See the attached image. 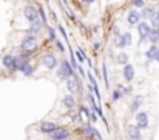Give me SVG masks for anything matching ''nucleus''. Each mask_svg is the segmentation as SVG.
<instances>
[{
	"instance_id": "0eeeda50",
	"label": "nucleus",
	"mask_w": 159,
	"mask_h": 140,
	"mask_svg": "<svg viewBox=\"0 0 159 140\" xmlns=\"http://www.w3.org/2000/svg\"><path fill=\"white\" fill-rule=\"evenodd\" d=\"M2 65L3 68H6L9 72H17V65H16V55L14 54H5L2 59Z\"/></svg>"
},
{
	"instance_id": "20e7f679",
	"label": "nucleus",
	"mask_w": 159,
	"mask_h": 140,
	"mask_svg": "<svg viewBox=\"0 0 159 140\" xmlns=\"http://www.w3.org/2000/svg\"><path fill=\"white\" fill-rule=\"evenodd\" d=\"M136 28H138V33H139V43L147 42L148 34H150V31L153 29V28L150 26V23H148L147 20H141V22L136 25Z\"/></svg>"
},
{
	"instance_id": "a878e982",
	"label": "nucleus",
	"mask_w": 159,
	"mask_h": 140,
	"mask_svg": "<svg viewBox=\"0 0 159 140\" xmlns=\"http://www.w3.org/2000/svg\"><path fill=\"white\" fill-rule=\"evenodd\" d=\"M102 74H104V82H105V88H110V82H108V74H107V66L105 63H102Z\"/></svg>"
},
{
	"instance_id": "423d86ee",
	"label": "nucleus",
	"mask_w": 159,
	"mask_h": 140,
	"mask_svg": "<svg viewBox=\"0 0 159 140\" xmlns=\"http://www.w3.org/2000/svg\"><path fill=\"white\" fill-rule=\"evenodd\" d=\"M23 17L26 22H36L39 20V14H37V6L33 5V3H28L25 8H23Z\"/></svg>"
},
{
	"instance_id": "c85d7f7f",
	"label": "nucleus",
	"mask_w": 159,
	"mask_h": 140,
	"mask_svg": "<svg viewBox=\"0 0 159 140\" xmlns=\"http://www.w3.org/2000/svg\"><path fill=\"white\" fill-rule=\"evenodd\" d=\"M122 95H124V94L120 93L119 90H114V91H113V94H111V100H113V102H119Z\"/></svg>"
},
{
	"instance_id": "f8f14e48",
	"label": "nucleus",
	"mask_w": 159,
	"mask_h": 140,
	"mask_svg": "<svg viewBox=\"0 0 159 140\" xmlns=\"http://www.w3.org/2000/svg\"><path fill=\"white\" fill-rule=\"evenodd\" d=\"M122 76H124V79H125V82H133V79H134V76H136V71H134V66L128 62L127 65H124V68H122Z\"/></svg>"
},
{
	"instance_id": "cd10ccee",
	"label": "nucleus",
	"mask_w": 159,
	"mask_h": 140,
	"mask_svg": "<svg viewBox=\"0 0 159 140\" xmlns=\"http://www.w3.org/2000/svg\"><path fill=\"white\" fill-rule=\"evenodd\" d=\"M131 3H133V8L141 9V8H144V6H145V3H147V2H145V0H133Z\"/></svg>"
},
{
	"instance_id": "a19ab883",
	"label": "nucleus",
	"mask_w": 159,
	"mask_h": 140,
	"mask_svg": "<svg viewBox=\"0 0 159 140\" xmlns=\"http://www.w3.org/2000/svg\"><path fill=\"white\" fill-rule=\"evenodd\" d=\"M153 29H155V31H156V33H158V34H159V23H158V25H156V26H155V28H153Z\"/></svg>"
},
{
	"instance_id": "f03ea898",
	"label": "nucleus",
	"mask_w": 159,
	"mask_h": 140,
	"mask_svg": "<svg viewBox=\"0 0 159 140\" xmlns=\"http://www.w3.org/2000/svg\"><path fill=\"white\" fill-rule=\"evenodd\" d=\"M74 72H76V71L73 69V66H71L70 60L63 59V60L59 63V69H57V76H59V79L66 80V79H70L71 76H74Z\"/></svg>"
},
{
	"instance_id": "dca6fc26",
	"label": "nucleus",
	"mask_w": 159,
	"mask_h": 140,
	"mask_svg": "<svg viewBox=\"0 0 159 140\" xmlns=\"http://www.w3.org/2000/svg\"><path fill=\"white\" fill-rule=\"evenodd\" d=\"M42 28H43V23H42L40 20L31 22V23H30V28H28V34H34V36H37V34L42 31Z\"/></svg>"
},
{
	"instance_id": "79ce46f5",
	"label": "nucleus",
	"mask_w": 159,
	"mask_h": 140,
	"mask_svg": "<svg viewBox=\"0 0 159 140\" xmlns=\"http://www.w3.org/2000/svg\"><path fill=\"white\" fill-rule=\"evenodd\" d=\"M48 140H53V139H48Z\"/></svg>"
},
{
	"instance_id": "f704fd0d",
	"label": "nucleus",
	"mask_w": 159,
	"mask_h": 140,
	"mask_svg": "<svg viewBox=\"0 0 159 140\" xmlns=\"http://www.w3.org/2000/svg\"><path fill=\"white\" fill-rule=\"evenodd\" d=\"M77 71H79V74H80V76H82V77H85V71H84V68H82V66H80V65H79V66H77Z\"/></svg>"
},
{
	"instance_id": "c9c22d12",
	"label": "nucleus",
	"mask_w": 159,
	"mask_h": 140,
	"mask_svg": "<svg viewBox=\"0 0 159 140\" xmlns=\"http://www.w3.org/2000/svg\"><path fill=\"white\" fill-rule=\"evenodd\" d=\"M91 33H93V34H96V33H99V26H96V25H93V26H91Z\"/></svg>"
},
{
	"instance_id": "393cba45",
	"label": "nucleus",
	"mask_w": 159,
	"mask_h": 140,
	"mask_svg": "<svg viewBox=\"0 0 159 140\" xmlns=\"http://www.w3.org/2000/svg\"><path fill=\"white\" fill-rule=\"evenodd\" d=\"M158 23H159V9L158 11H155V14L152 15V19H150V26H152V28H155Z\"/></svg>"
},
{
	"instance_id": "412c9836",
	"label": "nucleus",
	"mask_w": 159,
	"mask_h": 140,
	"mask_svg": "<svg viewBox=\"0 0 159 140\" xmlns=\"http://www.w3.org/2000/svg\"><path fill=\"white\" fill-rule=\"evenodd\" d=\"M116 62H117V65H127L128 63V54L127 52H119L117 54V57H116Z\"/></svg>"
},
{
	"instance_id": "9b49d317",
	"label": "nucleus",
	"mask_w": 159,
	"mask_h": 140,
	"mask_svg": "<svg viewBox=\"0 0 159 140\" xmlns=\"http://www.w3.org/2000/svg\"><path fill=\"white\" fill-rule=\"evenodd\" d=\"M141 20H142V19H141V12H139L136 8H133V9L128 11V14H127V22H128L130 26H136Z\"/></svg>"
},
{
	"instance_id": "7ed1b4c3",
	"label": "nucleus",
	"mask_w": 159,
	"mask_h": 140,
	"mask_svg": "<svg viewBox=\"0 0 159 140\" xmlns=\"http://www.w3.org/2000/svg\"><path fill=\"white\" fill-rule=\"evenodd\" d=\"M66 82V90H68V93L70 94H82V85H80V82H79V77L76 76V72H74V76H71L70 79H66L65 80Z\"/></svg>"
},
{
	"instance_id": "4be33fe9",
	"label": "nucleus",
	"mask_w": 159,
	"mask_h": 140,
	"mask_svg": "<svg viewBox=\"0 0 159 140\" xmlns=\"http://www.w3.org/2000/svg\"><path fill=\"white\" fill-rule=\"evenodd\" d=\"M152 45H158L159 43V34L155 31V29H152L150 31V34H148V39H147Z\"/></svg>"
},
{
	"instance_id": "e433bc0d",
	"label": "nucleus",
	"mask_w": 159,
	"mask_h": 140,
	"mask_svg": "<svg viewBox=\"0 0 159 140\" xmlns=\"http://www.w3.org/2000/svg\"><path fill=\"white\" fill-rule=\"evenodd\" d=\"M153 62H156V63H159V51L156 52V55H155V59H153Z\"/></svg>"
},
{
	"instance_id": "473e14b6",
	"label": "nucleus",
	"mask_w": 159,
	"mask_h": 140,
	"mask_svg": "<svg viewBox=\"0 0 159 140\" xmlns=\"http://www.w3.org/2000/svg\"><path fill=\"white\" fill-rule=\"evenodd\" d=\"M98 119H99V117H98V114H96V112L91 109V111H90V122L96 123V120H98Z\"/></svg>"
},
{
	"instance_id": "4c0bfd02",
	"label": "nucleus",
	"mask_w": 159,
	"mask_h": 140,
	"mask_svg": "<svg viewBox=\"0 0 159 140\" xmlns=\"http://www.w3.org/2000/svg\"><path fill=\"white\" fill-rule=\"evenodd\" d=\"M99 48H101V43H98V42H96V43L93 45V49H96V51H98Z\"/></svg>"
},
{
	"instance_id": "f257e3e1",
	"label": "nucleus",
	"mask_w": 159,
	"mask_h": 140,
	"mask_svg": "<svg viewBox=\"0 0 159 140\" xmlns=\"http://www.w3.org/2000/svg\"><path fill=\"white\" fill-rule=\"evenodd\" d=\"M22 52H26V54H34L37 49H39V39H37V36H34V34H26L23 39H22V42H20V48H19Z\"/></svg>"
},
{
	"instance_id": "6e6552de",
	"label": "nucleus",
	"mask_w": 159,
	"mask_h": 140,
	"mask_svg": "<svg viewBox=\"0 0 159 140\" xmlns=\"http://www.w3.org/2000/svg\"><path fill=\"white\" fill-rule=\"evenodd\" d=\"M71 136V131L68 128H63V126H57L53 133L50 134V139L53 140H68Z\"/></svg>"
},
{
	"instance_id": "aec40b11",
	"label": "nucleus",
	"mask_w": 159,
	"mask_h": 140,
	"mask_svg": "<svg viewBox=\"0 0 159 140\" xmlns=\"http://www.w3.org/2000/svg\"><path fill=\"white\" fill-rule=\"evenodd\" d=\"M74 57H76L77 63H85V60H87V55H85V52H84L82 48H79V49L74 52Z\"/></svg>"
},
{
	"instance_id": "7c9ffc66",
	"label": "nucleus",
	"mask_w": 159,
	"mask_h": 140,
	"mask_svg": "<svg viewBox=\"0 0 159 140\" xmlns=\"http://www.w3.org/2000/svg\"><path fill=\"white\" fill-rule=\"evenodd\" d=\"M57 29H59V33L62 34V37H63V40H65L66 43H70V39H68V36H66V31H65V28H63L62 25H59V26H57Z\"/></svg>"
},
{
	"instance_id": "2eb2a0df",
	"label": "nucleus",
	"mask_w": 159,
	"mask_h": 140,
	"mask_svg": "<svg viewBox=\"0 0 159 140\" xmlns=\"http://www.w3.org/2000/svg\"><path fill=\"white\" fill-rule=\"evenodd\" d=\"M142 11H139L141 12V19H144V20H150L152 19V15L155 14V11H156V8L155 6H144V8H141Z\"/></svg>"
},
{
	"instance_id": "c756f323",
	"label": "nucleus",
	"mask_w": 159,
	"mask_h": 140,
	"mask_svg": "<svg viewBox=\"0 0 159 140\" xmlns=\"http://www.w3.org/2000/svg\"><path fill=\"white\" fill-rule=\"evenodd\" d=\"M47 33H48V39H50V40H56V39H57V37H56V33H54V28L53 26H47Z\"/></svg>"
},
{
	"instance_id": "bb28decb",
	"label": "nucleus",
	"mask_w": 159,
	"mask_h": 140,
	"mask_svg": "<svg viewBox=\"0 0 159 140\" xmlns=\"http://www.w3.org/2000/svg\"><path fill=\"white\" fill-rule=\"evenodd\" d=\"M85 77H88V80H90V83H91L93 86H98V80H96V77L93 76V72H91V71H88V72L85 74Z\"/></svg>"
},
{
	"instance_id": "58836bf2",
	"label": "nucleus",
	"mask_w": 159,
	"mask_h": 140,
	"mask_svg": "<svg viewBox=\"0 0 159 140\" xmlns=\"http://www.w3.org/2000/svg\"><path fill=\"white\" fill-rule=\"evenodd\" d=\"M51 17H53V20H56V22H57V14H56V12H51Z\"/></svg>"
},
{
	"instance_id": "ddd939ff",
	"label": "nucleus",
	"mask_w": 159,
	"mask_h": 140,
	"mask_svg": "<svg viewBox=\"0 0 159 140\" xmlns=\"http://www.w3.org/2000/svg\"><path fill=\"white\" fill-rule=\"evenodd\" d=\"M142 105H144V95H134V98L130 103V114H136Z\"/></svg>"
},
{
	"instance_id": "39448f33",
	"label": "nucleus",
	"mask_w": 159,
	"mask_h": 140,
	"mask_svg": "<svg viewBox=\"0 0 159 140\" xmlns=\"http://www.w3.org/2000/svg\"><path fill=\"white\" fill-rule=\"evenodd\" d=\"M136 117V126L139 128V129H148L150 128V117H148V112H145V111H138L136 114H134Z\"/></svg>"
},
{
	"instance_id": "ea45409f",
	"label": "nucleus",
	"mask_w": 159,
	"mask_h": 140,
	"mask_svg": "<svg viewBox=\"0 0 159 140\" xmlns=\"http://www.w3.org/2000/svg\"><path fill=\"white\" fill-rule=\"evenodd\" d=\"M84 3H87V5H90V3H93V2H96V0H82Z\"/></svg>"
},
{
	"instance_id": "2f4dec72",
	"label": "nucleus",
	"mask_w": 159,
	"mask_h": 140,
	"mask_svg": "<svg viewBox=\"0 0 159 140\" xmlns=\"http://www.w3.org/2000/svg\"><path fill=\"white\" fill-rule=\"evenodd\" d=\"M54 43H56V48H57V51H59V52H65V45H63L59 39H56V40H54Z\"/></svg>"
},
{
	"instance_id": "4468645a",
	"label": "nucleus",
	"mask_w": 159,
	"mask_h": 140,
	"mask_svg": "<svg viewBox=\"0 0 159 140\" xmlns=\"http://www.w3.org/2000/svg\"><path fill=\"white\" fill-rule=\"evenodd\" d=\"M57 128V125L54 123V122H42L40 125H39V129H40V133H43V134H51L54 129Z\"/></svg>"
},
{
	"instance_id": "9d476101",
	"label": "nucleus",
	"mask_w": 159,
	"mask_h": 140,
	"mask_svg": "<svg viewBox=\"0 0 159 140\" xmlns=\"http://www.w3.org/2000/svg\"><path fill=\"white\" fill-rule=\"evenodd\" d=\"M142 129H139L136 125L127 126V139L128 140H142Z\"/></svg>"
},
{
	"instance_id": "b1692460",
	"label": "nucleus",
	"mask_w": 159,
	"mask_h": 140,
	"mask_svg": "<svg viewBox=\"0 0 159 140\" xmlns=\"http://www.w3.org/2000/svg\"><path fill=\"white\" fill-rule=\"evenodd\" d=\"M122 37H124L125 46H131V43H133V36H131V33H122Z\"/></svg>"
},
{
	"instance_id": "72a5a7b5",
	"label": "nucleus",
	"mask_w": 159,
	"mask_h": 140,
	"mask_svg": "<svg viewBox=\"0 0 159 140\" xmlns=\"http://www.w3.org/2000/svg\"><path fill=\"white\" fill-rule=\"evenodd\" d=\"M113 34H114V37L120 36V34H122V33H120V28H119V26H113Z\"/></svg>"
},
{
	"instance_id": "f3484780",
	"label": "nucleus",
	"mask_w": 159,
	"mask_h": 140,
	"mask_svg": "<svg viewBox=\"0 0 159 140\" xmlns=\"http://www.w3.org/2000/svg\"><path fill=\"white\" fill-rule=\"evenodd\" d=\"M19 71H20L25 77H31V76L34 74V66H33V63H31V62H28V63L22 65V66L19 68Z\"/></svg>"
},
{
	"instance_id": "6ab92c4d",
	"label": "nucleus",
	"mask_w": 159,
	"mask_h": 140,
	"mask_svg": "<svg viewBox=\"0 0 159 140\" xmlns=\"http://www.w3.org/2000/svg\"><path fill=\"white\" fill-rule=\"evenodd\" d=\"M158 51H159V46H158V45H152V46L145 51V57H147V60H153Z\"/></svg>"
},
{
	"instance_id": "1a4fd4ad",
	"label": "nucleus",
	"mask_w": 159,
	"mask_h": 140,
	"mask_svg": "<svg viewBox=\"0 0 159 140\" xmlns=\"http://www.w3.org/2000/svg\"><path fill=\"white\" fill-rule=\"evenodd\" d=\"M40 62H42V65H43L47 69H50V71L56 69L57 65H59V62H57V59H56L54 54H45V55L40 59Z\"/></svg>"
},
{
	"instance_id": "5701e85b",
	"label": "nucleus",
	"mask_w": 159,
	"mask_h": 140,
	"mask_svg": "<svg viewBox=\"0 0 159 140\" xmlns=\"http://www.w3.org/2000/svg\"><path fill=\"white\" fill-rule=\"evenodd\" d=\"M114 46L119 48V49H124L125 46V42H124V37H122V34L120 36H117V37H114Z\"/></svg>"
},
{
	"instance_id": "a211bd4d",
	"label": "nucleus",
	"mask_w": 159,
	"mask_h": 140,
	"mask_svg": "<svg viewBox=\"0 0 159 140\" xmlns=\"http://www.w3.org/2000/svg\"><path fill=\"white\" fill-rule=\"evenodd\" d=\"M62 105H63L65 108H68V109H73V108L76 106V98H74V95H73V94L65 95V97L62 98Z\"/></svg>"
}]
</instances>
